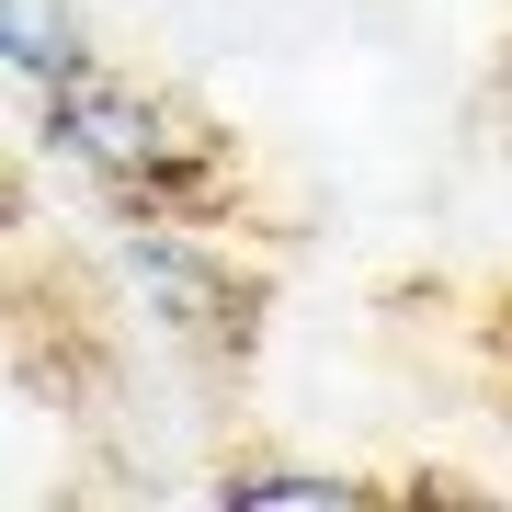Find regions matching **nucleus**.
I'll return each instance as SVG.
<instances>
[{
	"label": "nucleus",
	"mask_w": 512,
	"mask_h": 512,
	"mask_svg": "<svg viewBox=\"0 0 512 512\" xmlns=\"http://www.w3.org/2000/svg\"><path fill=\"white\" fill-rule=\"evenodd\" d=\"M46 137H57V160H80L103 194H137V205H205V183H217V137L137 80H92V69L57 80Z\"/></svg>",
	"instance_id": "obj_1"
},
{
	"label": "nucleus",
	"mask_w": 512,
	"mask_h": 512,
	"mask_svg": "<svg viewBox=\"0 0 512 512\" xmlns=\"http://www.w3.org/2000/svg\"><path fill=\"white\" fill-rule=\"evenodd\" d=\"M0 69L35 80V92H57V80L92 69V46H80V23L57 12V0H0Z\"/></svg>",
	"instance_id": "obj_2"
},
{
	"label": "nucleus",
	"mask_w": 512,
	"mask_h": 512,
	"mask_svg": "<svg viewBox=\"0 0 512 512\" xmlns=\"http://www.w3.org/2000/svg\"><path fill=\"white\" fill-rule=\"evenodd\" d=\"M126 274L148 285V308H171V319H217V296H228V274H217V262H205L194 251V239H160V228H137L126 239Z\"/></svg>",
	"instance_id": "obj_3"
},
{
	"label": "nucleus",
	"mask_w": 512,
	"mask_h": 512,
	"mask_svg": "<svg viewBox=\"0 0 512 512\" xmlns=\"http://www.w3.org/2000/svg\"><path fill=\"white\" fill-rule=\"evenodd\" d=\"M228 512H365L376 490L365 478H330V467H251V478H217Z\"/></svg>",
	"instance_id": "obj_4"
}]
</instances>
